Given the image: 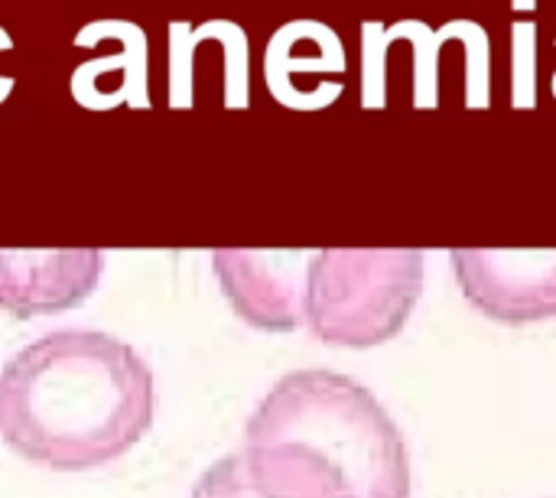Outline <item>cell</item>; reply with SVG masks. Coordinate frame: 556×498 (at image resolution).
Returning a JSON list of instances; mask_svg holds the SVG:
<instances>
[{
    "label": "cell",
    "mask_w": 556,
    "mask_h": 498,
    "mask_svg": "<svg viewBox=\"0 0 556 498\" xmlns=\"http://www.w3.org/2000/svg\"><path fill=\"white\" fill-rule=\"evenodd\" d=\"M244 466L261 498H410L407 444L355 378L283 375L244 427Z\"/></svg>",
    "instance_id": "obj_2"
},
{
    "label": "cell",
    "mask_w": 556,
    "mask_h": 498,
    "mask_svg": "<svg viewBox=\"0 0 556 498\" xmlns=\"http://www.w3.org/2000/svg\"><path fill=\"white\" fill-rule=\"evenodd\" d=\"M189 498H261V493L254 489V483L248 476L244 457L228 453L195 480Z\"/></svg>",
    "instance_id": "obj_7"
},
{
    "label": "cell",
    "mask_w": 556,
    "mask_h": 498,
    "mask_svg": "<svg viewBox=\"0 0 556 498\" xmlns=\"http://www.w3.org/2000/svg\"><path fill=\"white\" fill-rule=\"evenodd\" d=\"M156 414L150 365L94 329H59L0 369V437L26 463L81 473L121 460Z\"/></svg>",
    "instance_id": "obj_1"
},
{
    "label": "cell",
    "mask_w": 556,
    "mask_h": 498,
    "mask_svg": "<svg viewBox=\"0 0 556 498\" xmlns=\"http://www.w3.org/2000/svg\"><path fill=\"white\" fill-rule=\"evenodd\" d=\"M215 274L235 313L264 333H293L303 323L309 258L300 251H215Z\"/></svg>",
    "instance_id": "obj_5"
},
{
    "label": "cell",
    "mask_w": 556,
    "mask_h": 498,
    "mask_svg": "<svg viewBox=\"0 0 556 498\" xmlns=\"http://www.w3.org/2000/svg\"><path fill=\"white\" fill-rule=\"evenodd\" d=\"M420 290V251H316L306 264L303 323L329 346H378L407 326Z\"/></svg>",
    "instance_id": "obj_3"
},
{
    "label": "cell",
    "mask_w": 556,
    "mask_h": 498,
    "mask_svg": "<svg viewBox=\"0 0 556 498\" xmlns=\"http://www.w3.org/2000/svg\"><path fill=\"white\" fill-rule=\"evenodd\" d=\"M101 274V251H0V310L46 316L81 303Z\"/></svg>",
    "instance_id": "obj_6"
},
{
    "label": "cell",
    "mask_w": 556,
    "mask_h": 498,
    "mask_svg": "<svg viewBox=\"0 0 556 498\" xmlns=\"http://www.w3.org/2000/svg\"><path fill=\"white\" fill-rule=\"evenodd\" d=\"M453 271L469 303L492 320L556 316V251H453Z\"/></svg>",
    "instance_id": "obj_4"
}]
</instances>
